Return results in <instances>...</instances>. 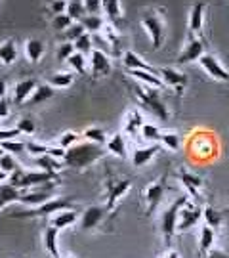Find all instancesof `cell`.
Here are the masks:
<instances>
[{
	"instance_id": "obj_9",
	"label": "cell",
	"mask_w": 229,
	"mask_h": 258,
	"mask_svg": "<svg viewBox=\"0 0 229 258\" xmlns=\"http://www.w3.org/2000/svg\"><path fill=\"white\" fill-rule=\"evenodd\" d=\"M202 220V207L197 203H187L180 209L178 214V224H176V231H187L195 228L199 222Z\"/></svg>"
},
{
	"instance_id": "obj_22",
	"label": "cell",
	"mask_w": 229,
	"mask_h": 258,
	"mask_svg": "<svg viewBox=\"0 0 229 258\" xmlns=\"http://www.w3.org/2000/svg\"><path fill=\"white\" fill-rule=\"evenodd\" d=\"M25 149H27L31 155L35 157H54V159H59V161H63L65 157V151L61 148H57V146H44V144H38V142H27L25 144Z\"/></svg>"
},
{
	"instance_id": "obj_56",
	"label": "cell",
	"mask_w": 229,
	"mask_h": 258,
	"mask_svg": "<svg viewBox=\"0 0 229 258\" xmlns=\"http://www.w3.org/2000/svg\"><path fill=\"white\" fill-rule=\"evenodd\" d=\"M6 182H8V174L0 170V185H2V184H6Z\"/></svg>"
},
{
	"instance_id": "obj_24",
	"label": "cell",
	"mask_w": 229,
	"mask_h": 258,
	"mask_svg": "<svg viewBox=\"0 0 229 258\" xmlns=\"http://www.w3.org/2000/svg\"><path fill=\"white\" fill-rule=\"evenodd\" d=\"M59 230L54 228V226H48L42 233V245H44L46 254H50L52 258H61V252H59Z\"/></svg>"
},
{
	"instance_id": "obj_4",
	"label": "cell",
	"mask_w": 229,
	"mask_h": 258,
	"mask_svg": "<svg viewBox=\"0 0 229 258\" xmlns=\"http://www.w3.org/2000/svg\"><path fill=\"white\" fill-rule=\"evenodd\" d=\"M134 94H136L137 102L141 103L155 119H159V120L170 119V111L166 107V103L163 102L159 90L149 88V86H143V84H137L136 88H134Z\"/></svg>"
},
{
	"instance_id": "obj_18",
	"label": "cell",
	"mask_w": 229,
	"mask_h": 258,
	"mask_svg": "<svg viewBox=\"0 0 229 258\" xmlns=\"http://www.w3.org/2000/svg\"><path fill=\"white\" fill-rule=\"evenodd\" d=\"M161 146L159 144H149V146H143V148H136L132 151V165L137 166V168H141V166L149 165L153 159H155L159 153H161Z\"/></svg>"
},
{
	"instance_id": "obj_30",
	"label": "cell",
	"mask_w": 229,
	"mask_h": 258,
	"mask_svg": "<svg viewBox=\"0 0 229 258\" xmlns=\"http://www.w3.org/2000/svg\"><path fill=\"white\" fill-rule=\"evenodd\" d=\"M130 75L136 79L137 83L143 84V86L155 88V90H161V88H165V84H163V81L159 79V75L147 73V71H130Z\"/></svg>"
},
{
	"instance_id": "obj_54",
	"label": "cell",
	"mask_w": 229,
	"mask_h": 258,
	"mask_svg": "<svg viewBox=\"0 0 229 258\" xmlns=\"http://www.w3.org/2000/svg\"><path fill=\"white\" fill-rule=\"evenodd\" d=\"M6 90H8V83L4 77H0V98H6Z\"/></svg>"
},
{
	"instance_id": "obj_29",
	"label": "cell",
	"mask_w": 229,
	"mask_h": 258,
	"mask_svg": "<svg viewBox=\"0 0 229 258\" xmlns=\"http://www.w3.org/2000/svg\"><path fill=\"white\" fill-rule=\"evenodd\" d=\"M54 92L55 90L48 83L37 84V88H35V92H33V96L29 98L27 103L29 105H40V103L52 100V98H54Z\"/></svg>"
},
{
	"instance_id": "obj_7",
	"label": "cell",
	"mask_w": 229,
	"mask_h": 258,
	"mask_svg": "<svg viewBox=\"0 0 229 258\" xmlns=\"http://www.w3.org/2000/svg\"><path fill=\"white\" fill-rule=\"evenodd\" d=\"M141 27L145 29L147 37H149V40H151V44H153L155 50H159V48L163 46V42H165L166 38V23L159 12H147V14H143Z\"/></svg>"
},
{
	"instance_id": "obj_48",
	"label": "cell",
	"mask_w": 229,
	"mask_h": 258,
	"mask_svg": "<svg viewBox=\"0 0 229 258\" xmlns=\"http://www.w3.org/2000/svg\"><path fill=\"white\" fill-rule=\"evenodd\" d=\"M73 46H74V52H79V54H83V55L90 54L92 50H94V46H92V37L88 33L83 35L77 42H73Z\"/></svg>"
},
{
	"instance_id": "obj_37",
	"label": "cell",
	"mask_w": 229,
	"mask_h": 258,
	"mask_svg": "<svg viewBox=\"0 0 229 258\" xmlns=\"http://www.w3.org/2000/svg\"><path fill=\"white\" fill-rule=\"evenodd\" d=\"M35 163H37V166L40 168V170L50 172V174H55V176H57L59 168H61V161H59V159H54V157H48V155L37 157Z\"/></svg>"
},
{
	"instance_id": "obj_34",
	"label": "cell",
	"mask_w": 229,
	"mask_h": 258,
	"mask_svg": "<svg viewBox=\"0 0 229 258\" xmlns=\"http://www.w3.org/2000/svg\"><path fill=\"white\" fill-rule=\"evenodd\" d=\"M74 81V73L73 71H59V73H54L50 79H48V84L52 88H69Z\"/></svg>"
},
{
	"instance_id": "obj_57",
	"label": "cell",
	"mask_w": 229,
	"mask_h": 258,
	"mask_svg": "<svg viewBox=\"0 0 229 258\" xmlns=\"http://www.w3.org/2000/svg\"><path fill=\"white\" fill-rule=\"evenodd\" d=\"M2 155H4V149L0 148V157H2Z\"/></svg>"
},
{
	"instance_id": "obj_28",
	"label": "cell",
	"mask_w": 229,
	"mask_h": 258,
	"mask_svg": "<svg viewBox=\"0 0 229 258\" xmlns=\"http://www.w3.org/2000/svg\"><path fill=\"white\" fill-rule=\"evenodd\" d=\"M46 54V46L40 38H27L25 40V55L31 63H38Z\"/></svg>"
},
{
	"instance_id": "obj_13",
	"label": "cell",
	"mask_w": 229,
	"mask_h": 258,
	"mask_svg": "<svg viewBox=\"0 0 229 258\" xmlns=\"http://www.w3.org/2000/svg\"><path fill=\"white\" fill-rule=\"evenodd\" d=\"M159 79L163 81L165 86H170L172 90H176L178 96H182L183 88H185V84H187V77H185L182 71L172 69V67H161V69H159Z\"/></svg>"
},
{
	"instance_id": "obj_32",
	"label": "cell",
	"mask_w": 229,
	"mask_h": 258,
	"mask_svg": "<svg viewBox=\"0 0 229 258\" xmlns=\"http://www.w3.org/2000/svg\"><path fill=\"white\" fill-rule=\"evenodd\" d=\"M202 220H204V226L210 228L212 231H216L221 226V212L214 207H204L202 209Z\"/></svg>"
},
{
	"instance_id": "obj_11",
	"label": "cell",
	"mask_w": 229,
	"mask_h": 258,
	"mask_svg": "<svg viewBox=\"0 0 229 258\" xmlns=\"http://www.w3.org/2000/svg\"><path fill=\"white\" fill-rule=\"evenodd\" d=\"M206 54V44L201 37H189L187 44L183 46V50L178 55V63L187 65L193 61H199L202 55Z\"/></svg>"
},
{
	"instance_id": "obj_12",
	"label": "cell",
	"mask_w": 229,
	"mask_h": 258,
	"mask_svg": "<svg viewBox=\"0 0 229 258\" xmlns=\"http://www.w3.org/2000/svg\"><path fill=\"white\" fill-rule=\"evenodd\" d=\"M88 67L94 79H101L105 75L111 73V57L103 50L94 48L90 52V59H88Z\"/></svg>"
},
{
	"instance_id": "obj_25",
	"label": "cell",
	"mask_w": 229,
	"mask_h": 258,
	"mask_svg": "<svg viewBox=\"0 0 229 258\" xmlns=\"http://www.w3.org/2000/svg\"><path fill=\"white\" fill-rule=\"evenodd\" d=\"M101 14H105V18L109 21V27L119 29L122 23V4L120 2H101Z\"/></svg>"
},
{
	"instance_id": "obj_35",
	"label": "cell",
	"mask_w": 229,
	"mask_h": 258,
	"mask_svg": "<svg viewBox=\"0 0 229 258\" xmlns=\"http://www.w3.org/2000/svg\"><path fill=\"white\" fill-rule=\"evenodd\" d=\"M86 142H90V144H96V146H105V142H107V132L100 126H90V128H86L81 134Z\"/></svg>"
},
{
	"instance_id": "obj_15",
	"label": "cell",
	"mask_w": 229,
	"mask_h": 258,
	"mask_svg": "<svg viewBox=\"0 0 229 258\" xmlns=\"http://www.w3.org/2000/svg\"><path fill=\"white\" fill-rule=\"evenodd\" d=\"M166 194V178L163 176L161 180H157L145 189V203H147V214L151 216L157 211V207L161 205L163 197Z\"/></svg>"
},
{
	"instance_id": "obj_19",
	"label": "cell",
	"mask_w": 229,
	"mask_h": 258,
	"mask_svg": "<svg viewBox=\"0 0 229 258\" xmlns=\"http://www.w3.org/2000/svg\"><path fill=\"white\" fill-rule=\"evenodd\" d=\"M122 63H124V67L128 71H147V73L159 75V69L153 67V65H149L147 61H143V57L139 54H136L134 50H126L122 54Z\"/></svg>"
},
{
	"instance_id": "obj_5",
	"label": "cell",
	"mask_w": 229,
	"mask_h": 258,
	"mask_svg": "<svg viewBox=\"0 0 229 258\" xmlns=\"http://www.w3.org/2000/svg\"><path fill=\"white\" fill-rule=\"evenodd\" d=\"M73 199H69V197H52L40 207L12 214V218H46V216H54L61 211H73Z\"/></svg>"
},
{
	"instance_id": "obj_3",
	"label": "cell",
	"mask_w": 229,
	"mask_h": 258,
	"mask_svg": "<svg viewBox=\"0 0 229 258\" xmlns=\"http://www.w3.org/2000/svg\"><path fill=\"white\" fill-rule=\"evenodd\" d=\"M57 182V176L44 172V170H23L19 168L14 174L8 176V184L14 185L16 189H27V187H44Z\"/></svg>"
},
{
	"instance_id": "obj_31",
	"label": "cell",
	"mask_w": 229,
	"mask_h": 258,
	"mask_svg": "<svg viewBox=\"0 0 229 258\" xmlns=\"http://www.w3.org/2000/svg\"><path fill=\"white\" fill-rule=\"evenodd\" d=\"M74 222H77V212L74 211H61L52 216L50 226H54L57 230H65V228H71Z\"/></svg>"
},
{
	"instance_id": "obj_40",
	"label": "cell",
	"mask_w": 229,
	"mask_h": 258,
	"mask_svg": "<svg viewBox=\"0 0 229 258\" xmlns=\"http://www.w3.org/2000/svg\"><path fill=\"white\" fill-rule=\"evenodd\" d=\"M81 138H83V136H81L79 132L67 130V132H63V134L59 136V140H57V148H61L63 151H67V149H71L73 146H77Z\"/></svg>"
},
{
	"instance_id": "obj_21",
	"label": "cell",
	"mask_w": 229,
	"mask_h": 258,
	"mask_svg": "<svg viewBox=\"0 0 229 258\" xmlns=\"http://www.w3.org/2000/svg\"><path fill=\"white\" fill-rule=\"evenodd\" d=\"M103 148L109 155L119 157V159H128V146H126V140H124L122 132H117V134L109 136Z\"/></svg>"
},
{
	"instance_id": "obj_14",
	"label": "cell",
	"mask_w": 229,
	"mask_h": 258,
	"mask_svg": "<svg viewBox=\"0 0 229 258\" xmlns=\"http://www.w3.org/2000/svg\"><path fill=\"white\" fill-rule=\"evenodd\" d=\"M105 207H100V205H92V207H86L81 216V230L83 231H94L98 226H100L103 218H105Z\"/></svg>"
},
{
	"instance_id": "obj_33",
	"label": "cell",
	"mask_w": 229,
	"mask_h": 258,
	"mask_svg": "<svg viewBox=\"0 0 229 258\" xmlns=\"http://www.w3.org/2000/svg\"><path fill=\"white\" fill-rule=\"evenodd\" d=\"M79 23H81L84 31L90 35V33H100L101 29L105 27V18H103V16H90V14H86Z\"/></svg>"
},
{
	"instance_id": "obj_23",
	"label": "cell",
	"mask_w": 229,
	"mask_h": 258,
	"mask_svg": "<svg viewBox=\"0 0 229 258\" xmlns=\"http://www.w3.org/2000/svg\"><path fill=\"white\" fill-rule=\"evenodd\" d=\"M54 185V184H50ZM50 185H44V187H37V189H31L27 194H21L18 203L21 205H27L29 209H35V207H40L42 203H46L48 199H52V195L48 194V189L46 187H50Z\"/></svg>"
},
{
	"instance_id": "obj_51",
	"label": "cell",
	"mask_w": 229,
	"mask_h": 258,
	"mask_svg": "<svg viewBox=\"0 0 229 258\" xmlns=\"http://www.w3.org/2000/svg\"><path fill=\"white\" fill-rule=\"evenodd\" d=\"M48 8H50V12L54 16H61V14H65V10H67V2H50Z\"/></svg>"
},
{
	"instance_id": "obj_52",
	"label": "cell",
	"mask_w": 229,
	"mask_h": 258,
	"mask_svg": "<svg viewBox=\"0 0 229 258\" xmlns=\"http://www.w3.org/2000/svg\"><path fill=\"white\" fill-rule=\"evenodd\" d=\"M84 8L90 16H101V2H84Z\"/></svg>"
},
{
	"instance_id": "obj_16",
	"label": "cell",
	"mask_w": 229,
	"mask_h": 258,
	"mask_svg": "<svg viewBox=\"0 0 229 258\" xmlns=\"http://www.w3.org/2000/svg\"><path fill=\"white\" fill-rule=\"evenodd\" d=\"M176 176H178V180L182 182L183 189L189 194V197H193V199H199V197H201V189H202V185H204L201 176L193 174L189 170H180Z\"/></svg>"
},
{
	"instance_id": "obj_49",
	"label": "cell",
	"mask_w": 229,
	"mask_h": 258,
	"mask_svg": "<svg viewBox=\"0 0 229 258\" xmlns=\"http://www.w3.org/2000/svg\"><path fill=\"white\" fill-rule=\"evenodd\" d=\"M74 54V46L71 42H63V44H59L57 46V52H55V57L59 59V61H67L71 55Z\"/></svg>"
},
{
	"instance_id": "obj_26",
	"label": "cell",
	"mask_w": 229,
	"mask_h": 258,
	"mask_svg": "<svg viewBox=\"0 0 229 258\" xmlns=\"http://www.w3.org/2000/svg\"><path fill=\"white\" fill-rule=\"evenodd\" d=\"M145 124L143 120V115L137 109H130L124 117V134L128 136H137V132L141 130V126Z\"/></svg>"
},
{
	"instance_id": "obj_27",
	"label": "cell",
	"mask_w": 229,
	"mask_h": 258,
	"mask_svg": "<svg viewBox=\"0 0 229 258\" xmlns=\"http://www.w3.org/2000/svg\"><path fill=\"white\" fill-rule=\"evenodd\" d=\"M18 42L14 38H8L4 42H0V63L2 65H14L18 59Z\"/></svg>"
},
{
	"instance_id": "obj_2",
	"label": "cell",
	"mask_w": 229,
	"mask_h": 258,
	"mask_svg": "<svg viewBox=\"0 0 229 258\" xmlns=\"http://www.w3.org/2000/svg\"><path fill=\"white\" fill-rule=\"evenodd\" d=\"M189 153L195 161H212L216 159L220 153V146H218V140L216 134L210 132H195L191 138H189Z\"/></svg>"
},
{
	"instance_id": "obj_50",
	"label": "cell",
	"mask_w": 229,
	"mask_h": 258,
	"mask_svg": "<svg viewBox=\"0 0 229 258\" xmlns=\"http://www.w3.org/2000/svg\"><path fill=\"white\" fill-rule=\"evenodd\" d=\"M19 136L18 128H0V142H6V140H16Z\"/></svg>"
},
{
	"instance_id": "obj_45",
	"label": "cell",
	"mask_w": 229,
	"mask_h": 258,
	"mask_svg": "<svg viewBox=\"0 0 229 258\" xmlns=\"http://www.w3.org/2000/svg\"><path fill=\"white\" fill-rule=\"evenodd\" d=\"M0 148L4 149V153L19 155V153L25 151V142H19V140H6V142H0Z\"/></svg>"
},
{
	"instance_id": "obj_6",
	"label": "cell",
	"mask_w": 229,
	"mask_h": 258,
	"mask_svg": "<svg viewBox=\"0 0 229 258\" xmlns=\"http://www.w3.org/2000/svg\"><path fill=\"white\" fill-rule=\"evenodd\" d=\"M132 182L130 178H115V176H105V211H115V207L120 199L130 191Z\"/></svg>"
},
{
	"instance_id": "obj_53",
	"label": "cell",
	"mask_w": 229,
	"mask_h": 258,
	"mask_svg": "<svg viewBox=\"0 0 229 258\" xmlns=\"http://www.w3.org/2000/svg\"><path fill=\"white\" fill-rule=\"evenodd\" d=\"M10 117V105L6 102V98H0V120L8 119Z\"/></svg>"
},
{
	"instance_id": "obj_42",
	"label": "cell",
	"mask_w": 229,
	"mask_h": 258,
	"mask_svg": "<svg viewBox=\"0 0 229 258\" xmlns=\"http://www.w3.org/2000/svg\"><path fill=\"white\" fill-rule=\"evenodd\" d=\"M21 165L18 163V159L16 155H12V153H4V155L0 157V170L2 172H6V174H14L16 170H19Z\"/></svg>"
},
{
	"instance_id": "obj_1",
	"label": "cell",
	"mask_w": 229,
	"mask_h": 258,
	"mask_svg": "<svg viewBox=\"0 0 229 258\" xmlns=\"http://www.w3.org/2000/svg\"><path fill=\"white\" fill-rule=\"evenodd\" d=\"M107 155L103 146H96L90 142H79L77 146L65 151L63 165L74 170H86L88 166L96 165L100 159Z\"/></svg>"
},
{
	"instance_id": "obj_39",
	"label": "cell",
	"mask_w": 229,
	"mask_h": 258,
	"mask_svg": "<svg viewBox=\"0 0 229 258\" xmlns=\"http://www.w3.org/2000/svg\"><path fill=\"white\" fill-rule=\"evenodd\" d=\"M19 197H21V191H19V189H16L14 185H10L8 182L0 185V199H2L6 205L18 203Z\"/></svg>"
},
{
	"instance_id": "obj_43",
	"label": "cell",
	"mask_w": 229,
	"mask_h": 258,
	"mask_svg": "<svg viewBox=\"0 0 229 258\" xmlns=\"http://www.w3.org/2000/svg\"><path fill=\"white\" fill-rule=\"evenodd\" d=\"M65 14L73 19L74 23H79L81 19L86 16V8H84V2H67V10Z\"/></svg>"
},
{
	"instance_id": "obj_36",
	"label": "cell",
	"mask_w": 229,
	"mask_h": 258,
	"mask_svg": "<svg viewBox=\"0 0 229 258\" xmlns=\"http://www.w3.org/2000/svg\"><path fill=\"white\" fill-rule=\"evenodd\" d=\"M159 146L168 149V151H180V148H182V136H178L176 132H163L161 140H159Z\"/></svg>"
},
{
	"instance_id": "obj_47",
	"label": "cell",
	"mask_w": 229,
	"mask_h": 258,
	"mask_svg": "<svg viewBox=\"0 0 229 258\" xmlns=\"http://www.w3.org/2000/svg\"><path fill=\"white\" fill-rule=\"evenodd\" d=\"M74 21L67 14H61V16H54L52 18V29H55V31H59V33H65L67 29L73 25Z\"/></svg>"
},
{
	"instance_id": "obj_38",
	"label": "cell",
	"mask_w": 229,
	"mask_h": 258,
	"mask_svg": "<svg viewBox=\"0 0 229 258\" xmlns=\"http://www.w3.org/2000/svg\"><path fill=\"white\" fill-rule=\"evenodd\" d=\"M139 134H141V138L145 140V142H149V144H159V140H161V128L157 126V124H153V122H145L143 126H141V130H139Z\"/></svg>"
},
{
	"instance_id": "obj_55",
	"label": "cell",
	"mask_w": 229,
	"mask_h": 258,
	"mask_svg": "<svg viewBox=\"0 0 229 258\" xmlns=\"http://www.w3.org/2000/svg\"><path fill=\"white\" fill-rule=\"evenodd\" d=\"M163 258H180V252H178V250H174V249H168Z\"/></svg>"
},
{
	"instance_id": "obj_46",
	"label": "cell",
	"mask_w": 229,
	"mask_h": 258,
	"mask_svg": "<svg viewBox=\"0 0 229 258\" xmlns=\"http://www.w3.org/2000/svg\"><path fill=\"white\" fill-rule=\"evenodd\" d=\"M61 35H63L65 42H71V44H73V42H77V40L83 37V35H86V31L83 29V25H81V23H73V25L67 29L65 33H61Z\"/></svg>"
},
{
	"instance_id": "obj_58",
	"label": "cell",
	"mask_w": 229,
	"mask_h": 258,
	"mask_svg": "<svg viewBox=\"0 0 229 258\" xmlns=\"http://www.w3.org/2000/svg\"><path fill=\"white\" fill-rule=\"evenodd\" d=\"M69 258H74V256H69Z\"/></svg>"
},
{
	"instance_id": "obj_41",
	"label": "cell",
	"mask_w": 229,
	"mask_h": 258,
	"mask_svg": "<svg viewBox=\"0 0 229 258\" xmlns=\"http://www.w3.org/2000/svg\"><path fill=\"white\" fill-rule=\"evenodd\" d=\"M67 63H69V67H71V71H73V73L84 75L86 73V67H88V59H86V55L74 52V54L67 59Z\"/></svg>"
},
{
	"instance_id": "obj_20",
	"label": "cell",
	"mask_w": 229,
	"mask_h": 258,
	"mask_svg": "<svg viewBox=\"0 0 229 258\" xmlns=\"http://www.w3.org/2000/svg\"><path fill=\"white\" fill-rule=\"evenodd\" d=\"M204 10H206V4L204 2H195L189 10V33L191 37H201L202 27H204Z\"/></svg>"
},
{
	"instance_id": "obj_10",
	"label": "cell",
	"mask_w": 229,
	"mask_h": 258,
	"mask_svg": "<svg viewBox=\"0 0 229 258\" xmlns=\"http://www.w3.org/2000/svg\"><path fill=\"white\" fill-rule=\"evenodd\" d=\"M199 65L202 67V71L208 75L210 79H214V81H218V83H227L229 81V71L221 65L220 59L214 54H210V52H206V54L202 55L201 59H199Z\"/></svg>"
},
{
	"instance_id": "obj_44",
	"label": "cell",
	"mask_w": 229,
	"mask_h": 258,
	"mask_svg": "<svg viewBox=\"0 0 229 258\" xmlns=\"http://www.w3.org/2000/svg\"><path fill=\"white\" fill-rule=\"evenodd\" d=\"M18 132L19 134H25V136H33L35 132H37V122L33 117H21L18 120Z\"/></svg>"
},
{
	"instance_id": "obj_17",
	"label": "cell",
	"mask_w": 229,
	"mask_h": 258,
	"mask_svg": "<svg viewBox=\"0 0 229 258\" xmlns=\"http://www.w3.org/2000/svg\"><path fill=\"white\" fill-rule=\"evenodd\" d=\"M37 81L35 79H21L14 86V94H12V102L16 105H23L29 102V98L33 96L35 88H37Z\"/></svg>"
},
{
	"instance_id": "obj_8",
	"label": "cell",
	"mask_w": 229,
	"mask_h": 258,
	"mask_svg": "<svg viewBox=\"0 0 229 258\" xmlns=\"http://www.w3.org/2000/svg\"><path fill=\"white\" fill-rule=\"evenodd\" d=\"M187 201H189V199H187L185 195L176 197L174 201L168 205V209L163 212V216H161V231H163V239H165L166 245L174 237L176 224H178V214H180V209H182Z\"/></svg>"
}]
</instances>
